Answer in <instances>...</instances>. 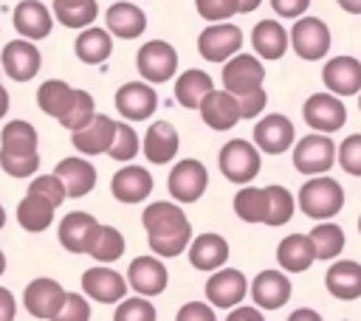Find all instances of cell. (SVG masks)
Here are the masks:
<instances>
[{
  "label": "cell",
  "instance_id": "1",
  "mask_svg": "<svg viewBox=\"0 0 361 321\" xmlns=\"http://www.w3.org/2000/svg\"><path fill=\"white\" fill-rule=\"evenodd\" d=\"M141 222L147 228L149 248L158 256H178L192 242V222L175 203H166V200L149 203L141 214Z\"/></svg>",
  "mask_w": 361,
  "mask_h": 321
},
{
  "label": "cell",
  "instance_id": "2",
  "mask_svg": "<svg viewBox=\"0 0 361 321\" xmlns=\"http://www.w3.org/2000/svg\"><path fill=\"white\" fill-rule=\"evenodd\" d=\"M0 169L11 177H31L39 169L34 124L14 118L0 130Z\"/></svg>",
  "mask_w": 361,
  "mask_h": 321
},
{
  "label": "cell",
  "instance_id": "3",
  "mask_svg": "<svg viewBox=\"0 0 361 321\" xmlns=\"http://www.w3.org/2000/svg\"><path fill=\"white\" fill-rule=\"evenodd\" d=\"M344 206V189L333 177H310L299 189V208L310 220H330Z\"/></svg>",
  "mask_w": 361,
  "mask_h": 321
},
{
  "label": "cell",
  "instance_id": "4",
  "mask_svg": "<svg viewBox=\"0 0 361 321\" xmlns=\"http://www.w3.org/2000/svg\"><path fill=\"white\" fill-rule=\"evenodd\" d=\"M259 149L245 138H231L220 149V172L231 183H251L259 175Z\"/></svg>",
  "mask_w": 361,
  "mask_h": 321
},
{
  "label": "cell",
  "instance_id": "5",
  "mask_svg": "<svg viewBox=\"0 0 361 321\" xmlns=\"http://www.w3.org/2000/svg\"><path fill=\"white\" fill-rule=\"evenodd\" d=\"M336 163V144L330 135L313 132L296 141L293 146V166L302 175H324Z\"/></svg>",
  "mask_w": 361,
  "mask_h": 321
},
{
  "label": "cell",
  "instance_id": "6",
  "mask_svg": "<svg viewBox=\"0 0 361 321\" xmlns=\"http://www.w3.org/2000/svg\"><path fill=\"white\" fill-rule=\"evenodd\" d=\"M135 65H138V73L149 82V84H164L175 76L178 70V54L169 42L164 39H152V42H144L138 48V56H135Z\"/></svg>",
  "mask_w": 361,
  "mask_h": 321
},
{
  "label": "cell",
  "instance_id": "7",
  "mask_svg": "<svg viewBox=\"0 0 361 321\" xmlns=\"http://www.w3.org/2000/svg\"><path fill=\"white\" fill-rule=\"evenodd\" d=\"M290 45L299 59L316 62L330 51V28L319 17H302L290 28Z\"/></svg>",
  "mask_w": 361,
  "mask_h": 321
},
{
  "label": "cell",
  "instance_id": "8",
  "mask_svg": "<svg viewBox=\"0 0 361 321\" xmlns=\"http://www.w3.org/2000/svg\"><path fill=\"white\" fill-rule=\"evenodd\" d=\"M243 45V31L234 23H212L197 37V51L206 62H226Z\"/></svg>",
  "mask_w": 361,
  "mask_h": 321
},
{
  "label": "cell",
  "instance_id": "9",
  "mask_svg": "<svg viewBox=\"0 0 361 321\" xmlns=\"http://www.w3.org/2000/svg\"><path fill=\"white\" fill-rule=\"evenodd\" d=\"M0 65H3V73L14 82H28L39 73V65H42V56H39V48L20 37V39H11L6 42L3 54H0Z\"/></svg>",
  "mask_w": 361,
  "mask_h": 321
},
{
  "label": "cell",
  "instance_id": "10",
  "mask_svg": "<svg viewBox=\"0 0 361 321\" xmlns=\"http://www.w3.org/2000/svg\"><path fill=\"white\" fill-rule=\"evenodd\" d=\"M305 121L316 132H336L347 121V107L336 93H313L305 101Z\"/></svg>",
  "mask_w": 361,
  "mask_h": 321
},
{
  "label": "cell",
  "instance_id": "11",
  "mask_svg": "<svg viewBox=\"0 0 361 321\" xmlns=\"http://www.w3.org/2000/svg\"><path fill=\"white\" fill-rule=\"evenodd\" d=\"M209 186V172L200 160L195 158H183L180 163L172 166L169 172V194L180 203H195L200 200V194Z\"/></svg>",
  "mask_w": 361,
  "mask_h": 321
},
{
  "label": "cell",
  "instance_id": "12",
  "mask_svg": "<svg viewBox=\"0 0 361 321\" xmlns=\"http://www.w3.org/2000/svg\"><path fill=\"white\" fill-rule=\"evenodd\" d=\"M65 287L56 279L39 276L34 282H28L25 293H23V304L25 313H31V318H56L62 301H65Z\"/></svg>",
  "mask_w": 361,
  "mask_h": 321
},
{
  "label": "cell",
  "instance_id": "13",
  "mask_svg": "<svg viewBox=\"0 0 361 321\" xmlns=\"http://www.w3.org/2000/svg\"><path fill=\"white\" fill-rule=\"evenodd\" d=\"M262 79H265V68L251 54H234L223 65V87L228 93H234V96H243V93L254 90V87H259Z\"/></svg>",
  "mask_w": 361,
  "mask_h": 321
},
{
  "label": "cell",
  "instance_id": "14",
  "mask_svg": "<svg viewBox=\"0 0 361 321\" xmlns=\"http://www.w3.org/2000/svg\"><path fill=\"white\" fill-rule=\"evenodd\" d=\"M169 273L158 256H135L127 268V284L138 296H161L166 290Z\"/></svg>",
  "mask_w": 361,
  "mask_h": 321
},
{
  "label": "cell",
  "instance_id": "15",
  "mask_svg": "<svg viewBox=\"0 0 361 321\" xmlns=\"http://www.w3.org/2000/svg\"><path fill=\"white\" fill-rule=\"evenodd\" d=\"M197 110H200V118L217 132L231 130L243 118L240 115V99H234V93H228V90H214V87L200 99Z\"/></svg>",
  "mask_w": 361,
  "mask_h": 321
},
{
  "label": "cell",
  "instance_id": "16",
  "mask_svg": "<svg viewBox=\"0 0 361 321\" xmlns=\"http://www.w3.org/2000/svg\"><path fill=\"white\" fill-rule=\"evenodd\" d=\"M158 107V93L147 82H127L116 90V110L127 121H144L155 113Z\"/></svg>",
  "mask_w": 361,
  "mask_h": 321
},
{
  "label": "cell",
  "instance_id": "17",
  "mask_svg": "<svg viewBox=\"0 0 361 321\" xmlns=\"http://www.w3.org/2000/svg\"><path fill=\"white\" fill-rule=\"evenodd\" d=\"M248 293V282L240 270L234 268H220L217 273H212V279L206 282V298L209 304L220 307V310H228V307H237L243 301V296Z\"/></svg>",
  "mask_w": 361,
  "mask_h": 321
},
{
  "label": "cell",
  "instance_id": "18",
  "mask_svg": "<svg viewBox=\"0 0 361 321\" xmlns=\"http://www.w3.org/2000/svg\"><path fill=\"white\" fill-rule=\"evenodd\" d=\"M11 23H14L17 34L25 37V39H31V42L45 39L51 34V28H54V17H51L48 6L39 3V0H20L14 6Z\"/></svg>",
  "mask_w": 361,
  "mask_h": 321
},
{
  "label": "cell",
  "instance_id": "19",
  "mask_svg": "<svg viewBox=\"0 0 361 321\" xmlns=\"http://www.w3.org/2000/svg\"><path fill=\"white\" fill-rule=\"evenodd\" d=\"M293 138H296V130L290 118H285L282 113H271L259 118L254 127V144L268 155H282L293 144Z\"/></svg>",
  "mask_w": 361,
  "mask_h": 321
},
{
  "label": "cell",
  "instance_id": "20",
  "mask_svg": "<svg viewBox=\"0 0 361 321\" xmlns=\"http://www.w3.org/2000/svg\"><path fill=\"white\" fill-rule=\"evenodd\" d=\"M96 231H99V222H96L93 214H87V211H71L59 222V242L71 253H87L90 245H93V239H96Z\"/></svg>",
  "mask_w": 361,
  "mask_h": 321
},
{
  "label": "cell",
  "instance_id": "21",
  "mask_svg": "<svg viewBox=\"0 0 361 321\" xmlns=\"http://www.w3.org/2000/svg\"><path fill=\"white\" fill-rule=\"evenodd\" d=\"M82 290L102 304H116L127 293V279L113 268H87L82 273Z\"/></svg>",
  "mask_w": 361,
  "mask_h": 321
},
{
  "label": "cell",
  "instance_id": "22",
  "mask_svg": "<svg viewBox=\"0 0 361 321\" xmlns=\"http://www.w3.org/2000/svg\"><path fill=\"white\" fill-rule=\"evenodd\" d=\"M324 87L336 96H355L361 90V62L355 56H333L322 70Z\"/></svg>",
  "mask_w": 361,
  "mask_h": 321
},
{
  "label": "cell",
  "instance_id": "23",
  "mask_svg": "<svg viewBox=\"0 0 361 321\" xmlns=\"http://www.w3.org/2000/svg\"><path fill=\"white\" fill-rule=\"evenodd\" d=\"M113 135H116V121L110 115H93L90 124H85L82 130L71 132V144L76 146L79 155H102L110 149L113 144Z\"/></svg>",
  "mask_w": 361,
  "mask_h": 321
},
{
  "label": "cell",
  "instance_id": "24",
  "mask_svg": "<svg viewBox=\"0 0 361 321\" xmlns=\"http://www.w3.org/2000/svg\"><path fill=\"white\" fill-rule=\"evenodd\" d=\"M110 191L121 203H141L152 191V175L147 169H141V166H124V169H118L113 175Z\"/></svg>",
  "mask_w": 361,
  "mask_h": 321
},
{
  "label": "cell",
  "instance_id": "25",
  "mask_svg": "<svg viewBox=\"0 0 361 321\" xmlns=\"http://www.w3.org/2000/svg\"><path fill=\"white\" fill-rule=\"evenodd\" d=\"M251 296L262 310H279L290 298V282L282 270H262L251 282Z\"/></svg>",
  "mask_w": 361,
  "mask_h": 321
},
{
  "label": "cell",
  "instance_id": "26",
  "mask_svg": "<svg viewBox=\"0 0 361 321\" xmlns=\"http://www.w3.org/2000/svg\"><path fill=\"white\" fill-rule=\"evenodd\" d=\"M104 23H107V31H110L113 37H118V39H135V37H141L144 28H147L144 11H141L135 3H124V0H118V3H113V6L107 8Z\"/></svg>",
  "mask_w": 361,
  "mask_h": 321
},
{
  "label": "cell",
  "instance_id": "27",
  "mask_svg": "<svg viewBox=\"0 0 361 321\" xmlns=\"http://www.w3.org/2000/svg\"><path fill=\"white\" fill-rule=\"evenodd\" d=\"M54 172H56L59 180L65 183L68 197H85V194H90L93 186H96V169H93V163L85 160V158H76V155H73V158H62Z\"/></svg>",
  "mask_w": 361,
  "mask_h": 321
},
{
  "label": "cell",
  "instance_id": "28",
  "mask_svg": "<svg viewBox=\"0 0 361 321\" xmlns=\"http://www.w3.org/2000/svg\"><path fill=\"white\" fill-rule=\"evenodd\" d=\"M228 259V242L220 234H200L189 242V262L197 270H217Z\"/></svg>",
  "mask_w": 361,
  "mask_h": 321
},
{
  "label": "cell",
  "instance_id": "29",
  "mask_svg": "<svg viewBox=\"0 0 361 321\" xmlns=\"http://www.w3.org/2000/svg\"><path fill=\"white\" fill-rule=\"evenodd\" d=\"M324 284L327 290L336 296V298H344V301H353L361 296V265L353 262V259H338L327 268V276H324Z\"/></svg>",
  "mask_w": 361,
  "mask_h": 321
},
{
  "label": "cell",
  "instance_id": "30",
  "mask_svg": "<svg viewBox=\"0 0 361 321\" xmlns=\"http://www.w3.org/2000/svg\"><path fill=\"white\" fill-rule=\"evenodd\" d=\"M54 211H56V203H51L37 191H25V197L17 206V222L23 231L39 234L54 222Z\"/></svg>",
  "mask_w": 361,
  "mask_h": 321
},
{
  "label": "cell",
  "instance_id": "31",
  "mask_svg": "<svg viewBox=\"0 0 361 321\" xmlns=\"http://www.w3.org/2000/svg\"><path fill=\"white\" fill-rule=\"evenodd\" d=\"M178 144L175 127L169 121H155L144 135V155L149 163H169L178 155Z\"/></svg>",
  "mask_w": 361,
  "mask_h": 321
},
{
  "label": "cell",
  "instance_id": "32",
  "mask_svg": "<svg viewBox=\"0 0 361 321\" xmlns=\"http://www.w3.org/2000/svg\"><path fill=\"white\" fill-rule=\"evenodd\" d=\"M313 259H316V253H313V242L307 234H288L276 248V262L288 273L307 270L313 265Z\"/></svg>",
  "mask_w": 361,
  "mask_h": 321
},
{
  "label": "cell",
  "instance_id": "33",
  "mask_svg": "<svg viewBox=\"0 0 361 321\" xmlns=\"http://www.w3.org/2000/svg\"><path fill=\"white\" fill-rule=\"evenodd\" d=\"M251 45H254V51H257L262 59H279V56H285V51H288V45H290V37H288V31L282 28V23H276V20H262V23H257L254 31H251Z\"/></svg>",
  "mask_w": 361,
  "mask_h": 321
},
{
  "label": "cell",
  "instance_id": "34",
  "mask_svg": "<svg viewBox=\"0 0 361 321\" xmlns=\"http://www.w3.org/2000/svg\"><path fill=\"white\" fill-rule=\"evenodd\" d=\"M73 51L85 65H99L113 54V37H110L107 28L87 25V28L79 31V37L73 42Z\"/></svg>",
  "mask_w": 361,
  "mask_h": 321
},
{
  "label": "cell",
  "instance_id": "35",
  "mask_svg": "<svg viewBox=\"0 0 361 321\" xmlns=\"http://www.w3.org/2000/svg\"><path fill=\"white\" fill-rule=\"evenodd\" d=\"M73 96H76V87H71V84L62 82V79H48V82H42V84L37 87V104H39V110H42L45 115L56 118V121L68 113Z\"/></svg>",
  "mask_w": 361,
  "mask_h": 321
},
{
  "label": "cell",
  "instance_id": "36",
  "mask_svg": "<svg viewBox=\"0 0 361 321\" xmlns=\"http://www.w3.org/2000/svg\"><path fill=\"white\" fill-rule=\"evenodd\" d=\"M99 14L96 0H54V17L65 28H87Z\"/></svg>",
  "mask_w": 361,
  "mask_h": 321
},
{
  "label": "cell",
  "instance_id": "37",
  "mask_svg": "<svg viewBox=\"0 0 361 321\" xmlns=\"http://www.w3.org/2000/svg\"><path fill=\"white\" fill-rule=\"evenodd\" d=\"M209 90H212V76H209L206 70H197V68L183 70V73L178 76V82H175V99H178L183 107H197L200 99H203Z\"/></svg>",
  "mask_w": 361,
  "mask_h": 321
},
{
  "label": "cell",
  "instance_id": "38",
  "mask_svg": "<svg viewBox=\"0 0 361 321\" xmlns=\"http://www.w3.org/2000/svg\"><path fill=\"white\" fill-rule=\"evenodd\" d=\"M234 211L240 220L245 222H265L268 217V197H265V189H257V186H245L234 194Z\"/></svg>",
  "mask_w": 361,
  "mask_h": 321
},
{
  "label": "cell",
  "instance_id": "39",
  "mask_svg": "<svg viewBox=\"0 0 361 321\" xmlns=\"http://www.w3.org/2000/svg\"><path fill=\"white\" fill-rule=\"evenodd\" d=\"M307 237L313 242L316 259H336L344 248V231L336 222H319V225H313V231Z\"/></svg>",
  "mask_w": 361,
  "mask_h": 321
},
{
  "label": "cell",
  "instance_id": "40",
  "mask_svg": "<svg viewBox=\"0 0 361 321\" xmlns=\"http://www.w3.org/2000/svg\"><path fill=\"white\" fill-rule=\"evenodd\" d=\"M87 253L96 262H116V259H121V253H124V237H121V231L113 228V225H99L96 239H93V245H90Z\"/></svg>",
  "mask_w": 361,
  "mask_h": 321
},
{
  "label": "cell",
  "instance_id": "41",
  "mask_svg": "<svg viewBox=\"0 0 361 321\" xmlns=\"http://www.w3.org/2000/svg\"><path fill=\"white\" fill-rule=\"evenodd\" d=\"M265 197H268L265 225H285L293 217V194L285 186L271 183V186H265Z\"/></svg>",
  "mask_w": 361,
  "mask_h": 321
},
{
  "label": "cell",
  "instance_id": "42",
  "mask_svg": "<svg viewBox=\"0 0 361 321\" xmlns=\"http://www.w3.org/2000/svg\"><path fill=\"white\" fill-rule=\"evenodd\" d=\"M93 115H96L93 96H90L87 90H79V87H76V96H73V101H71L68 113L59 118V124H62L68 132H76V130H82L85 124H90V121H93Z\"/></svg>",
  "mask_w": 361,
  "mask_h": 321
},
{
  "label": "cell",
  "instance_id": "43",
  "mask_svg": "<svg viewBox=\"0 0 361 321\" xmlns=\"http://www.w3.org/2000/svg\"><path fill=\"white\" fill-rule=\"evenodd\" d=\"M107 155L113 160H130V158L138 155V135H135V130L130 124L116 121V135H113V144H110Z\"/></svg>",
  "mask_w": 361,
  "mask_h": 321
},
{
  "label": "cell",
  "instance_id": "44",
  "mask_svg": "<svg viewBox=\"0 0 361 321\" xmlns=\"http://www.w3.org/2000/svg\"><path fill=\"white\" fill-rule=\"evenodd\" d=\"M113 318L116 321H155V307L147 301V296L144 298H138V296L135 298H121Z\"/></svg>",
  "mask_w": 361,
  "mask_h": 321
},
{
  "label": "cell",
  "instance_id": "45",
  "mask_svg": "<svg viewBox=\"0 0 361 321\" xmlns=\"http://www.w3.org/2000/svg\"><path fill=\"white\" fill-rule=\"evenodd\" d=\"M195 8L203 20L220 23V20H231L240 11V3L237 0H195Z\"/></svg>",
  "mask_w": 361,
  "mask_h": 321
},
{
  "label": "cell",
  "instance_id": "46",
  "mask_svg": "<svg viewBox=\"0 0 361 321\" xmlns=\"http://www.w3.org/2000/svg\"><path fill=\"white\" fill-rule=\"evenodd\" d=\"M338 163L347 175L361 177V135H347L338 146Z\"/></svg>",
  "mask_w": 361,
  "mask_h": 321
},
{
  "label": "cell",
  "instance_id": "47",
  "mask_svg": "<svg viewBox=\"0 0 361 321\" xmlns=\"http://www.w3.org/2000/svg\"><path fill=\"white\" fill-rule=\"evenodd\" d=\"M28 191H37V194L48 197V200H51V203H56V206H62V200L68 197L65 183L59 180V175H56V172H54V175H39V177H34V180H31V186H28Z\"/></svg>",
  "mask_w": 361,
  "mask_h": 321
},
{
  "label": "cell",
  "instance_id": "48",
  "mask_svg": "<svg viewBox=\"0 0 361 321\" xmlns=\"http://www.w3.org/2000/svg\"><path fill=\"white\" fill-rule=\"evenodd\" d=\"M90 318V304L79 293H65V301L56 313V321H87Z\"/></svg>",
  "mask_w": 361,
  "mask_h": 321
},
{
  "label": "cell",
  "instance_id": "49",
  "mask_svg": "<svg viewBox=\"0 0 361 321\" xmlns=\"http://www.w3.org/2000/svg\"><path fill=\"white\" fill-rule=\"evenodd\" d=\"M265 101H268V96H265L262 84L254 87V90H248V93H243V96H240V115H243V118L259 115V113L265 110Z\"/></svg>",
  "mask_w": 361,
  "mask_h": 321
},
{
  "label": "cell",
  "instance_id": "50",
  "mask_svg": "<svg viewBox=\"0 0 361 321\" xmlns=\"http://www.w3.org/2000/svg\"><path fill=\"white\" fill-rule=\"evenodd\" d=\"M178 321H214V310L203 301H189L178 310Z\"/></svg>",
  "mask_w": 361,
  "mask_h": 321
},
{
  "label": "cell",
  "instance_id": "51",
  "mask_svg": "<svg viewBox=\"0 0 361 321\" xmlns=\"http://www.w3.org/2000/svg\"><path fill=\"white\" fill-rule=\"evenodd\" d=\"M307 6H310V0H271V8H274L279 17H288V20L302 17V14L307 11Z\"/></svg>",
  "mask_w": 361,
  "mask_h": 321
},
{
  "label": "cell",
  "instance_id": "52",
  "mask_svg": "<svg viewBox=\"0 0 361 321\" xmlns=\"http://www.w3.org/2000/svg\"><path fill=\"white\" fill-rule=\"evenodd\" d=\"M14 318H17V301L11 290L0 287V321H14Z\"/></svg>",
  "mask_w": 361,
  "mask_h": 321
},
{
  "label": "cell",
  "instance_id": "53",
  "mask_svg": "<svg viewBox=\"0 0 361 321\" xmlns=\"http://www.w3.org/2000/svg\"><path fill=\"white\" fill-rule=\"evenodd\" d=\"M228 321H262V313L254 307H237L234 313H228Z\"/></svg>",
  "mask_w": 361,
  "mask_h": 321
},
{
  "label": "cell",
  "instance_id": "54",
  "mask_svg": "<svg viewBox=\"0 0 361 321\" xmlns=\"http://www.w3.org/2000/svg\"><path fill=\"white\" fill-rule=\"evenodd\" d=\"M319 321V313H313V310H296L293 315H290V321Z\"/></svg>",
  "mask_w": 361,
  "mask_h": 321
},
{
  "label": "cell",
  "instance_id": "55",
  "mask_svg": "<svg viewBox=\"0 0 361 321\" xmlns=\"http://www.w3.org/2000/svg\"><path fill=\"white\" fill-rule=\"evenodd\" d=\"M344 11H350V14H361V0H336Z\"/></svg>",
  "mask_w": 361,
  "mask_h": 321
},
{
  "label": "cell",
  "instance_id": "56",
  "mask_svg": "<svg viewBox=\"0 0 361 321\" xmlns=\"http://www.w3.org/2000/svg\"><path fill=\"white\" fill-rule=\"evenodd\" d=\"M237 3H240V14H248V11L259 8V3H262V0H237Z\"/></svg>",
  "mask_w": 361,
  "mask_h": 321
},
{
  "label": "cell",
  "instance_id": "57",
  "mask_svg": "<svg viewBox=\"0 0 361 321\" xmlns=\"http://www.w3.org/2000/svg\"><path fill=\"white\" fill-rule=\"evenodd\" d=\"M8 113V90L0 84V118Z\"/></svg>",
  "mask_w": 361,
  "mask_h": 321
},
{
  "label": "cell",
  "instance_id": "58",
  "mask_svg": "<svg viewBox=\"0 0 361 321\" xmlns=\"http://www.w3.org/2000/svg\"><path fill=\"white\" fill-rule=\"evenodd\" d=\"M3 273H6V253L0 251V276H3Z\"/></svg>",
  "mask_w": 361,
  "mask_h": 321
},
{
  "label": "cell",
  "instance_id": "59",
  "mask_svg": "<svg viewBox=\"0 0 361 321\" xmlns=\"http://www.w3.org/2000/svg\"><path fill=\"white\" fill-rule=\"evenodd\" d=\"M3 225H6V208L0 206V228H3Z\"/></svg>",
  "mask_w": 361,
  "mask_h": 321
},
{
  "label": "cell",
  "instance_id": "60",
  "mask_svg": "<svg viewBox=\"0 0 361 321\" xmlns=\"http://www.w3.org/2000/svg\"><path fill=\"white\" fill-rule=\"evenodd\" d=\"M358 231H361V217H358Z\"/></svg>",
  "mask_w": 361,
  "mask_h": 321
},
{
  "label": "cell",
  "instance_id": "61",
  "mask_svg": "<svg viewBox=\"0 0 361 321\" xmlns=\"http://www.w3.org/2000/svg\"><path fill=\"white\" fill-rule=\"evenodd\" d=\"M358 110H361V96H358Z\"/></svg>",
  "mask_w": 361,
  "mask_h": 321
},
{
  "label": "cell",
  "instance_id": "62",
  "mask_svg": "<svg viewBox=\"0 0 361 321\" xmlns=\"http://www.w3.org/2000/svg\"><path fill=\"white\" fill-rule=\"evenodd\" d=\"M0 73H3V65H0Z\"/></svg>",
  "mask_w": 361,
  "mask_h": 321
}]
</instances>
